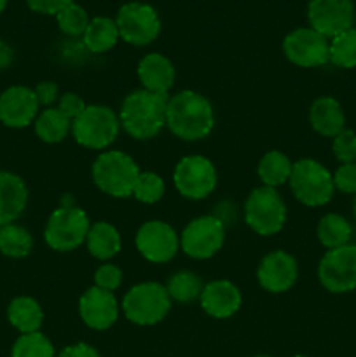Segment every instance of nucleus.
Returning <instances> with one entry per match:
<instances>
[{
    "instance_id": "f257e3e1",
    "label": "nucleus",
    "mask_w": 356,
    "mask_h": 357,
    "mask_svg": "<svg viewBox=\"0 0 356 357\" xmlns=\"http://www.w3.org/2000/svg\"><path fill=\"white\" fill-rule=\"evenodd\" d=\"M166 126L177 138L185 142L206 138L215 126L212 103L195 91H180L168 100Z\"/></svg>"
},
{
    "instance_id": "f03ea898",
    "label": "nucleus",
    "mask_w": 356,
    "mask_h": 357,
    "mask_svg": "<svg viewBox=\"0 0 356 357\" xmlns=\"http://www.w3.org/2000/svg\"><path fill=\"white\" fill-rule=\"evenodd\" d=\"M168 94L138 89L124 98L119 112V121L124 131L135 139L156 138L166 126Z\"/></svg>"
},
{
    "instance_id": "7ed1b4c3",
    "label": "nucleus",
    "mask_w": 356,
    "mask_h": 357,
    "mask_svg": "<svg viewBox=\"0 0 356 357\" xmlns=\"http://www.w3.org/2000/svg\"><path fill=\"white\" fill-rule=\"evenodd\" d=\"M93 181L103 194L117 199L131 197L140 167L131 155L121 150L101 152L93 162Z\"/></svg>"
},
{
    "instance_id": "20e7f679",
    "label": "nucleus",
    "mask_w": 356,
    "mask_h": 357,
    "mask_svg": "<svg viewBox=\"0 0 356 357\" xmlns=\"http://www.w3.org/2000/svg\"><path fill=\"white\" fill-rule=\"evenodd\" d=\"M288 181L297 201L307 208L325 206L334 197V176L323 164L314 159H300L293 162Z\"/></svg>"
},
{
    "instance_id": "39448f33",
    "label": "nucleus",
    "mask_w": 356,
    "mask_h": 357,
    "mask_svg": "<svg viewBox=\"0 0 356 357\" xmlns=\"http://www.w3.org/2000/svg\"><path fill=\"white\" fill-rule=\"evenodd\" d=\"M171 309V298L159 282H142L129 289L122 298V312L126 319L138 326H152L161 323Z\"/></svg>"
},
{
    "instance_id": "423d86ee",
    "label": "nucleus",
    "mask_w": 356,
    "mask_h": 357,
    "mask_svg": "<svg viewBox=\"0 0 356 357\" xmlns=\"http://www.w3.org/2000/svg\"><path fill=\"white\" fill-rule=\"evenodd\" d=\"M121 129L119 115L103 105H89L72 122V135L84 149L103 150L115 142Z\"/></svg>"
},
{
    "instance_id": "0eeeda50",
    "label": "nucleus",
    "mask_w": 356,
    "mask_h": 357,
    "mask_svg": "<svg viewBox=\"0 0 356 357\" xmlns=\"http://www.w3.org/2000/svg\"><path fill=\"white\" fill-rule=\"evenodd\" d=\"M89 227V218L84 209L75 206H61L51 213L45 223V244L51 250L61 253L73 251L86 241Z\"/></svg>"
},
{
    "instance_id": "6e6552de",
    "label": "nucleus",
    "mask_w": 356,
    "mask_h": 357,
    "mask_svg": "<svg viewBox=\"0 0 356 357\" xmlns=\"http://www.w3.org/2000/svg\"><path fill=\"white\" fill-rule=\"evenodd\" d=\"M244 222L258 236H274L286 222V206L271 187H258L244 202Z\"/></svg>"
},
{
    "instance_id": "1a4fd4ad",
    "label": "nucleus",
    "mask_w": 356,
    "mask_h": 357,
    "mask_svg": "<svg viewBox=\"0 0 356 357\" xmlns=\"http://www.w3.org/2000/svg\"><path fill=\"white\" fill-rule=\"evenodd\" d=\"M225 241V225L218 216L205 215L187 223L180 236V250L194 260H208Z\"/></svg>"
},
{
    "instance_id": "9d476101",
    "label": "nucleus",
    "mask_w": 356,
    "mask_h": 357,
    "mask_svg": "<svg viewBox=\"0 0 356 357\" xmlns=\"http://www.w3.org/2000/svg\"><path fill=\"white\" fill-rule=\"evenodd\" d=\"M119 37L131 45H149L159 37L161 20L152 6L143 2H128L119 9L117 17Z\"/></svg>"
},
{
    "instance_id": "9b49d317",
    "label": "nucleus",
    "mask_w": 356,
    "mask_h": 357,
    "mask_svg": "<svg viewBox=\"0 0 356 357\" xmlns=\"http://www.w3.org/2000/svg\"><path fill=\"white\" fill-rule=\"evenodd\" d=\"M173 183L185 199L201 201L215 190L216 169L206 157L187 155L175 166Z\"/></svg>"
},
{
    "instance_id": "f8f14e48",
    "label": "nucleus",
    "mask_w": 356,
    "mask_h": 357,
    "mask_svg": "<svg viewBox=\"0 0 356 357\" xmlns=\"http://www.w3.org/2000/svg\"><path fill=\"white\" fill-rule=\"evenodd\" d=\"M318 278L327 291L342 295L356 289V246L344 244L325 253L318 265Z\"/></svg>"
},
{
    "instance_id": "ddd939ff",
    "label": "nucleus",
    "mask_w": 356,
    "mask_h": 357,
    "mask_svg": "<svg viewBox=\"0 0 356 357\" xmlns=\"http://www.w3.org/2000/svg\"><path fill=\"white\" fill-rule=\"evenodd\" d=\"M283 52L293 65L316 68L330 61V40L313 28H297L283 40Z\"/></svg>"
},
{
    "instance_id": "4468645a",
    "label": "nucleus",
    "mask_w": 356,
    "mask_h": 357,
    "mask_svg": "<svg viewBox=\"0 0 356 357\" xmlns=\"http://www.w3.org/2000/svg\"><path fill=\"white\" fill-rule=\"evenodd\" d=\"M136 250L150 264H166L173 260L180 248V239L171 225L161 220L145 222L136 232Z\"/></svg>"
},
{
    "instance_id": "2eb2a0df",
    "label": "nucleus",
    "mask_w": 356,
    "mask_h": 357,
    "mask_svg": "<svg viewBox=\"0 0 356 357\" xmlns=\"http://www.w3.org/2000/svg\"><path fill=\"white\" fill-rule=\"evenodd\" d=\"M307 17L313 30L334 38L353 26L355 6L353 0H309Z\"/></svg>"
},
{
    "instance_id": "dca6fc26",
    "label": "nucleus",
    "mask_w": 356,
    "mask_h": 357,
    "mask_svg": "<svg viewBox=\"0 0 356 357\" xmlns=\"http://www.w3.org/2000/svg\"><path fill=\"white\" fill-rule=\"evenodd\" d=\"M38 107L34 89L13 86L0 94V122L13 129L27 128L37 119Z\"/></svg>"
},
{
    "instance_id": "f3484780",
    "label": "nucleus",
    "mask_w": 356,
    "mask_h": 357,
    "mask_svg": "<svg viewBox=\"0 0 356 357\" xmlns=\"http://www.w3.org/2000/svg\"><path fill=\"white\" fill-rule=\"evenodd\" d=\"M299 267L295 258L286 251H272L262 258L257 268L258 284L269 293H285L295 284Z\"/></svg>"
},
{
    "instance_id": "a211bd4d",
    "label": "nucleus",
    "mask_w": 356,
    "mask_h": 357,
    "mask_svg": "<svg viewBox=\"0 0 356 357\" xmlns=\"http://www.w3.org/2000/svg\"><path fill=\"white\" fill-rule=\"evenodd\" d=\"M79 314L86 326H89L91 330L103 331L114 326L117 321L119 303L114 293L93 286L80 296Z\"/></svg>"
},
{
    "instance_id": "6ab92c4d",
    "label": "nucleus",
    "mask_w": 356,
    "mask_h": 357,
    "mask_svg": "<svg viewBox=\"0 0 356 357\" xmlns=\"http://www.w3.org/2000/svg\"><path fill=\"white\" fill-rule=\"evenodd\" d=\"M199 300H201L202 310L215 319H227V317L234 316L243 302L237 286L230 281H223V279L208 282L202 288Z\"/></svg>"
},
{
    "instance_id": "aec40b11",
    "label": "nucleus",
    "mask_w": 356,
    "mask_h": 357,
    "mask_svg": "<svg viewBox=\"0 0 356 357\" xmlns=\"http://www.w3.org/2000/svg\"><path fill=\"white\" fill-rule=\"evenodd\" d=\"M28 204V188L17 174L0 171V227L14 223Z\"/></svg>"
},
{
    "instance_id": "412c9836",
    "label": "nucleus",
    "mask_w": 356,
    "mask_h": 357,
    "mask_svg": "<svg viewBox=\"0 0 356 357\" xmlns=\"http://www.w3.org/2000/svg\"><path fill=\"white\" fill-rule=\"evenodd\" d=\"M136 72H138V79L143 89L159 94H168V91L173 87L175 77H177L173 63L159 52H150V54L143 56Z\"/></svg>"
},
{
    "instance_id": "4be33fe9",
    "label": "nucleus",
    "mask_w": 356,
    "mask_h": 357,
    "mask_svg": "<svg viewBox=\"0 0 356 357\" xmlns=\"http://www.w3.org/2000/svg\"><path fill=\"white\" fill-rule=\"evenodd\" d=\"M309 122L318 135L325 138H335L344 129L346 115L335 98L321 96L311 105Z\"/></svg>"
},
{
    "instance_id": "5701e85b",
    "label": "nucleus",
    "mask_w": 356,
    "mask_h": 357,
    "mask_svg": "<svg viewBox=\"0 0 356 357\" xmlns=\"http://www.w3.org/2000/svg\"><path fill=\"white\" fill-rule=\"evenodd\" d=\"M7 319L21 335L35 333L40 330L44 312L31 296H17L7 307Z\"/></svg>"
},
{
    "instance_id": "b1692460",
    "label": "nucleus",
    "mask_w": 356,
    "mask_h": 357,
    "mask_svg": "<svg viewBox=\"0 0 356 357\" xmlns=\"http://www.w3.org/2000/svg\"><path fill=\"white\" fill-rule=\"evenodd\" d=\"M87 250L96 260H110L121 251V234L112 223L96 222L89 227L86 237Z\"/></svg>"
},
{
    "instance_id": "393cba45",
    "label": "nucleus",
    "mask_w": 356,
    "mask_h": 357,
    "mask_svg": "<svg viewBox=\"0 0 356 357\" xmlns=\"http://www.w3.org/2000/svg\"><path fill=\"white\" fill-rule=\"evenodd\" d=\"M82 38L87 51H91L93 54H103V52L110 51L121 37H119L115 20H110L107 16H96L89 21Z\"/></svg>"
},
{
    "instance_id": "a878e982",
    "label": "nucleus",
    "mask_w": 356,
    "mask_h": 357,
    "mask_svg": "<svg viewBox=\"0 0 356 357\" xmlns=\"http://www.w3.org/2000/svg\"><path fill=\"white\" fill-rule=\"evenodd\" d=\"M292 167L293 162L286 153L279 152V150H271L258 162L257 174L262 183H264V187L276 188L290 180Z\"/></svg>"
},
{
    "instance_id": "bb28decb",
    "label": "nucleus",
    "mask_w": 356,
    "mask_h": 357,
    "mask_svg": "<svg viewBox=\"0 0 356 357\" xmlns=\"http://www.w3.org/2000/svg\"><path fill=\"white\" fill-rule=\"evenodd\" d=\"M35 132L45 143H59L72 131V121L61 114L58 108H45L37 115L34 122Z\"/></svg>"
},
{
    "instance_id": "cd10ccee",
    "label": "nucleus",
    "mask_w": 356,
    "mask_h": 357,
    "mask_svg": "<svg viewBox=\"0 0 356 357\" xmlns=\"http://www.w3.org/2000/svg\"><path fill=\"white\" fill-rule=\"evenodd\" d=\"M318 239L328 250H334V248H341L344 244H349V239L353 236L351 223L341 215H335V213H328L318 223Z\"/></svg>"
},
{
    "instance_id": "c85d7f7f",
    "label": "nucleus",
    "mask_w": 356,
    "mask_h": 357,
    "mask_svg": "<svg viewBox=\"0 0 356 357\" xmlns=\"http://www.w3.org/2000/svg\"><path fill=\"white\" fill-rule=\"evenodd\" d=\"M34 248V237L24 227L9 223L0 227V253L9 258H24Z\"/></svg>"
},
{
    "instance_id": "c756f323",
    "label": "nucleus",
    "mask_w": 356,
    "mask_h": 357,
    "mask_svg": "<svg viewBox=\"0 0 356 357\" xmlns=\"http://www.w3.org/2000/svg\"><path fill=\"white\" fill-rule=\"evenodd\" d=\"M202 282L198 274L188 271H180L170 278L166 284V291L171 300L180 303L192 302V300L199 298L202 291Z\"/></svg>"
},
{
    "instance_id": "7c9ffc66",
    "label": "nucleus",
    "mask_w": 356,
    "mask_h": 357,
    "mask_svg": "<svg viewBox=\"0 0 356 357\" xmlns=\"http://www.w3.org/2000/svg\"><path fill=\"white\" fill-rule=\"evenodd\" d=\"M330 61L339 68H356V28H348L332 38Z\"/></svg>"
},
{
    "instance_id": "2f4dec72",
    "label": "nucleus",
    "mask_w": 356,
    "mask_h": 357,
    "mask_svg": "<svg viewBox=\"0 0 356 357\" xmlns=\"http://www.w3.org/2000/svg\"><path fill=\"white\" fill-rule=\"evenodd\" d=\"M10 357H56L51 340L40 331L21 335L13 345Z\"/></svg>"
},
{
    "instance_id": "473e14b6",
    "label": "nucleus",
    "mask_w": 356,
    "mask_h": 357,
    "mask_svg": "<svg viewBox=\"0 0 356 357\" xmlns=\"http://www.w3.org/2000/svg\"><path fill=\"white\" fill-rule=\"evenodd\" d=\"M56 20H58L59 30L65 35H68V37H80V35L86 33L87 24L91 21L86 10L80 6H77L75 2H72L65 9L59 10L56 14Z\"/></svg>"
},
{
    "instance_id": "72a5a7b5",
    "label": "nucleus",
    "mask_w": 356,
    "mask_h": 357,
    "mask_svg": "<svg viewBox=\"0 0 356 357\" xmlns=\"http://www.w3.org/2000/svg\"><path fill=\"white\" fill-rule=\"evenodd\" d=\"M164 192H166V185H164L163 178L147 171V173H140L135 190H133V197L143 204H156L164 197Z\"/></svg>"
},
{
    "instance_id": "f704fd0d",
    "label": "nucleus",
    "mask_w": 356,
    "mask_h": 357,
    "mask_svg": "<svg viewBox=\"0 0 356 357\" xmlns=\"http://www.w3.org/2000/svg\"><path fill=\"white\" fill-rule=\"evenodd\" d=\"M335 159L341 160L342 164L356 162V132L351 129H342L332 143Z\"/></svg>"
},
{
    "instance_id": "c9c22d12",
    "label": "nucleus",
    "mask_w": 356,
    "mask_h": 357,
    "mask_svg": "<svg viewBox=\"0 0 356 357\" xmlns=\"http://www.w3.org/2000/svg\"><path fill=\"white\" fill-rule=\"evenodd\" d=\"M122 284V271L114 264H103L94 272V286L114 293Z\"/></svg>"
},
{
    "instance_id": "e433bc0d",
    "label": "nucleus",
    "mask_w": 356,
    "mask_h": 357,
    "mask_svg": "<svg viewBox=\"0 0 356 357\" xmlns=\"http://www.w3.org/2000/svg\"><path fill=\"white\" fill-rule=\"evenodd\" d=\"M334 187L342 194L356 195V162L342 164L334 173Z\"/></svg>"
},
{
    "instance_id": "4c0bfd02",
    "label": "nucleus",
    "mask_w": 356,
    "mask_h": 357,
    "mask_svg": "<svg viewBox=\"0 0 356 357\" xmlns=\"http://www.w3.org/2000/svg\"><path fill=\"white\" fill-rule=\"evenodd\" d=\"M87 105L84 103L82 98L75 93H65L59 96V103H58V110L61 112L65 117H68L70 121H75L84 110H86Z\"/></svg>"
},
{
    "instance_id": "58836bf2",
    "label": "nucleus",
    "mask_w": 356,
    "mask_h": 357,
    "mask_svg": "<svg viewBox=\"0 0 356 357\" xmlns=\"http://www.w3.org/2000/svg\"><path fill=\"white\" fill-rule=\"evenodd\" d=\"M35 96H37L38 105L42 107H51L56 100H59V89L54 82L51 80H44V82H38L34 89Z\"/></svg>"
},
{
    "instance_id": "ea45409f",
    "label": "nucleus",
    "mask_w": 356,
    "mask_h": 357,
    "mask_svg": "<svg viewBox=\"0 0 356 357\" xmlns=\"http://www.w3.org/2000/svg\"><path fill=\"white\" fill-rule=\"evenodd\" d=\"M72 2L73 0H27L28 7L31 10H35L38 14H47V16L58 14L59 10L65 9Z\"/></svg>"
},
{
    "instance_id": "a19ab883",
    "label": "nucleus",
    "mask_w": 356,
    "mask_h": 357,
    "mask_svg": "<svg viewBox=\"0 0 356 357\" xmlns=\"http://www.w3.org/2000/svg\"><path fill=\"white\" fill-rule=\"evenodd\" d=\"M58 357H100L98 351L87 344H73L63 349Z\"/></svg>"
},
{
    "instance_id": "79ce46f5",
    "label": "nucleus",
    "mask_w": 356,
    "mask_h": 357,
    "mask_svg": "<svg viewBox=\"0 0 356 357\" xmlns=\"http://www.w3.org/2000/svg\"><path fill=\"white\" fill-rule=\"evenodd\" d=\"M14 59V51L13 47H10L7 42L0 40V70L7 68V66H10V63H13Z\"/></svg>"
},
{
    "instance_id": "37998d69",
    "label": "nucleus",
    "mask_w": 356,
    "mask_h": 357,
    "mask_svg": "<svg viewBox=\"0 0 356 357\" xmlns=\"http://www.w3.org/2000/svg\"><path fill=\"white\" fill-rule=\"evenodd\" d=\"M6 6H7V0H0V14L3 13V9H6Z\"/></svg>"
},
{
    "instance_id": "c03bdc74",
    "label": "nucleus",
    "mask_w": 356,
    "mask_h": 357,
    "mask_svg": "<svg viewBox=\"0 0 356 357\" xmlns=\"http://www.w3.org/2000/svg\"><path fill=\"white\" fill-rule=\"evenodd\" d=\"M353 213H355V220H356V195H355V208H353Z\"/></svg>"
},
{
    "instance_id": "a18cd8bd",
    "label": "nucleus",
    "mask_w": 356,
    "mask_h": 357,
    "mask_svg": "<svg viewBox=\"0 0 356 357\" xmlns=\"http://www.w3.org/2000/svg\"><path fill=\"white\" fill-rule=\"evenodd\" d=\"M293 357H307V356H300V354H299V356H293Z\"/></svg>"
},
{
    "instance_id": "49530a36",
    "label": "nucleus",
    "mask_w": 356,
    "mask_h": 357,
    "mask_svg": "<svg viewBox=\"0 0 356 357\" xmlns=\"http://www.w3.org/2000/svg\"><path fill=\"white\" fill-rule=\"evenodd\" d=\"M257 357H269V356H257Z\"/></svg>"
}]
</instances>
